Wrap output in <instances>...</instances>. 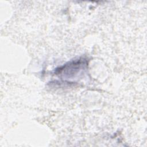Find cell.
Listing matches in <instances>:
<instances>
[{"label":"cell","mask_w":147,"mask_h":147,"mask_svg":"<svg viewBox=\"0 0 147 147\" xmlns=\"http://www.w3.org/2000/svg\"><path fill=\"white\" fill-rule=\"evenodd\" d=\"M87 60L83 57L72 60L56 68L54 74L62 78H72L87 67Z\"/></svg>","instance_id":"obj_1"}]
</instances>
